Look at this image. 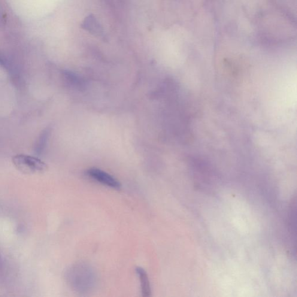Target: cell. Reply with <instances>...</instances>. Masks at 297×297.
<instances>
[{"mask_svg": "<svg viewBox=\"0 0 297 297\" xmlns=\"http://www.w3.org/2000/svg\"><path fill=\"white\" fill-rule=\"evenodd\" d=\"M14 165L18 170L26 174L40 173L46 170L47 166L37 157L17 154L12 160Z\"/></svg>", "mask_w": 297, "mask_h": 297, "instance_id": "6da1fadb", "label": "cell"}, {"mask_svg": "<svg viewBox=\"0 0 297 297\" xmlns=\"http://www.w3.org/2000/svg\"><path fill=\"white\" fill-rule=\"evenodd\" d=\"M0 66L8 71H11V65L8 59L1 53H0Z\"/></svg>", "mask_w": 297, "mask_h": 297, "instance_id": "5b68a950", "label": "cell"}, {"mask_svg": "<svg viewBox=\"0 0 297 297\" xmlns=\"http://www.w3.org/2000/svg\"><path fill=\"white\" fill-rule=\"evenodd\" d=\"M88 175L90 176L99 183L105 185L109 187L116 189H119L121 184L116 178L104 171L95 168H92L87 171Z\"/></svg>", "mask_w": 297, "mask_h": 297, "instance_id": "7a4b0ae2", "label": "cell"}, {"mask_svg": "<svg viewBox=\"0 0 297 297\" xmlns=\"http://www.w3.org/2000/svg\"><path fill=\"white\" fill-rule=\"evenodd\" d=\"M136 271L141 281L142 296L144 297H150L151 291L149 280H148L146 271L141 267L136 268Z\"/></svg>", "mask_w": 297, "mask_h": 297, "instance_id": "277c9868", "label": "cell"}, {"mask_svg": "<svg viewBox=\"0 0 297 297\" xmlns=\"http://www.w3.org/2000/svg\"><path fill=\"white\" fill-rule=\"evenodd\" d=\"M51 132V129L50 127H47V128L42 130L40 134L38 136L37 140L35 142L34 148H33L36 155L40 156L43 153L45 148L47 147Z\"/></svg>", "mask_w": 297, "mask_h": 297, "instance_id": "3957f363", "label": "cell"}]
</instances>
